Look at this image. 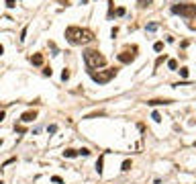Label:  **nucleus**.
<instances>
[{
  "mask_svg": "<svg viewBox=\"0 0 196 184\" xmlns=\"http://www.w3.org/2000/svg\"><path fill=\"white\" fill-rule=\"evenodd\" d=\"M43 76H51V68H45V70H43Z\"/></svg>",
  "mask_w": 196,
  "mask_h": 184,
  "instance_id": "24",
  "label": "nucleus"
},
{
  "mask_svg": "<svg viewBox=\"0 0 196 184\" xmlns=\"http://www.w3.org/2000/svg\"><path fill=\"white\" fill-rule=\"evenodd\" d=\"M153 49H155V51H162V49H163V43H162V41H157L155 45H153Z\"/></svg>",
  "mask_w": 196,
  "mask_h": 184,
  "instance_id": "18",
  "label": "nucleus"
},
{
  "mask_svg": "<svg viewBox=\"0 0 196 184\" xmlns=\"http://www.w3.org/2000/svg\"><path fill=\"white\" fill-rule=\"evenodd\" d=\"M137 51H139V47H137V45H133V47H127L125 51H121L116 57H119V61H121V63H131V61H135Z\"/></svg>",
  "mask_w": 196,
  "mask_h": 184,
  "instance_id": "5",
  "label": "nucleus"
},
{
  "mask_svg": "<svg viewBox=\"0 0 196 184\" xmlns=\"http://www.w3.org/2000/svg\"><path fill=\"white\" fill-rule=\"evenodd\" d=\"M151 119H153L155 123H162V115H159V113H153V115H151Z\"/></svg>",
  "mask_w": 196,
  "mask_h": 184,
  "instance_id": "15",
  "label": "nucleus"
},
{
  "mask_svg": "<svg viewBox=\"0 0 196 184\" xmlns=\"http://www.w3.org/2000/svg\"><path fill=\"white\" fill-rule=\"evenodd\" d=\"M25 35H27V27H25L23 31H20V41H25Z\"/></svg>",
  "mask_w": 196,
  "mask_h": 184,
  "instance_id": "22",
  "label": "nucleus"
},
{
  "mask_svg": "<svg viewBox=\"0 0 196 184\" xmlns=\"http://www.w3.org/2000/svg\"><path fill=\"white\" fill-rule=\"evenodd\" d=\"M68 78H69V70H63V72H61V80L66 82Z\"/></svg>",
  "mask_w": 196,
  "mask_h": 184,
  "instance_id": "16",
  "label": "nucleus"
},
{
  "mask_svg": "<svg viewBox=\"0 0 196 184\" xmlns=\"http://www.w3.org/2000/svg\"><path fill=\"white\" fill-rule=\"evenodd\" d=\"M119 74V70L116 68H108V70H98V72H90V78L96 82V84H106L110 82L115 76Z\"/></svg>",
  "mask_w": 196,
  "mask_h": 184,
  "instance_id": "3",
  "label": "nucleus"
},
{
  "mask_svg": "<svg viewBox=\"0 0 196 184\" xmlns=\"http://www.w3.org/2000/svg\"><path fill=\"white\" fill-rule=\"evenodd\" d=\"M125 14V8H116V16H123Z\"/></svg>",
  "mask_w": 196,
  "mask_h": 184,
  "instance_id": "23",
  "label": "nucleus"
},
{
  "mask_svg": "<svg viewBox=\"0 0 196 184\" xmlns=\"http://www.w3.org/2000/svg\"><path fill=\"white\" fill-rule=\"evenodd\" d=\"M66 39L72 45H84V43H92L94 33L90 29H80V27H68L66 29Z\"/></svg>",
  "mask_w": 196,
  "mask_h": 184,
  "instance_id": "1",
  "label": "nucleus"
},
{
  "mask_svg": "<svg viewBox=\"0 0 196 184\" xmlns=\"http://www.w3.org/2000/svg\"><path fill=\"white\" fill-rule=\"evenodd\" d=\"M2 53H4V47H2V45H0V55H2Z\"/></svg>",
  "mask_w": 196,
  "mask_h": 184,
  "instance_id": "27",
  "label": "nucleus"
},
{
  "mask_svg": "<svg viewBox=\"0 0 196 184\" xmlns=\"http://www.w3.org/2000/svg\"><path fill=\"white\" fill-rule=\"evenodd\" d=\"M2 119H4V110H0V121H2Z\"/></svg>",
  "mask_w": 196,
  "mask_h": 184,
  "instance_id": "26",
  "label": "nucleus"
},
{
  "mask_svg": "<svg viewBox=\"0 0 196 184\" xmlns=\"http://www.w3.org/2000/svg\"><path fill=\"white\" fill-rule=\"evenodd\" d=\"M80 2H82V4H86V2H88V0H80Z\"/></svg>",
  "mask_w": 196,
  "mask_h": 184,
  "instance_id": "28",
  "label": "nucleus"
},
{
  "mask_svg": "<svg viewBox=\"0 0 196 184\" xmlns=\"http://www.w3.org/2000/svg\"><path fill=\"white\" fill-rule=\"evenodd\" d=\"M123 172H129L131 170V162H129V160H125V162H123V168H121Z\"/></svg>",
  "mask_w": 196,
  "mask_h": 184,
  "instance_id": "13",
  "label": "nucleus"
},
{
  "mask_svg": "<svg viewBox=\"0 0 196 184\" xmlns=\"http://www.w3.org/2000/svg\"><path fill=\"white\" fill-rule=\"evenodd\" d=\"M78 156V150H66L63 151V157H76Z\"/></svg>",
  "mask_w": 196,
  "mask_h": 184,
  "instance_id": "9",
  "label": "nucleus"
},
{
  "mask_svg": "<svg viewBox=\"0 0 196 184\" xmlns=\"http://www.w3.org/2000/svg\"><path fill=\"white\" fill-rule=\"evenodd\" d=\"M174 100H169V98H153V100H147L149 106H159V104H172Z\"/></svg>",
  "mask_w": 196,
  "mask_h": 184,
  "instance_id": "7",
  "label": "nucleus"
},
{
  "mask_svg": "<svg viewBox=\"0 0 196 184\" xmlns=\"http://www.w3.org/2000/svg\"><path fill=\"white\" fill-rule=\"evenodd\" d=\"M151 2H153V0H137V4H139L141 8H147V6H151Z\"/></svg>",
  "mask_w": 196,
  "mask_h": 184,
  "instance_id": "10",
  "label": "nucleus"
},
{
  "mask_svg": "<svg viewBox=\"0 0 196 184\" xmlns=\"http://www.w3.org/2000/svg\"><path fill=\"white\" fill-rule=\"evenodd\" d=\"M172 13L180 14V16H186V19H192V16H196V4H192V2L174 4V6H172Z\"/></svg>",
  "mask_w": 196,
  "mask_h": 184,
  "instance_id": "4",
  "label": "nucleus"
},
{
  "mask_svg": "<svg viewBox=\"0 0 196 184\" xmlns=\"http://www.w3.org/2000/svg\"><path fill=\"white\" fill-rule=\"evenodd\" d=\"M51 182H55V184H63V180H61L59 176H51Z\"/></svg>",
  "mask_w": 196,
  "mask_h": 184,
  "instance_id": "19",
  "label": "nucleus"
},
{
  "mask_svg": "<svg viewBox=\"0 0 196 184\" xmlns=\"http://www.w3.org/2000/svg\"><path fill=\"white\" fill-rule=\"evenodd\" d=\"M84 61H86V68L90 72H94L96 68H102L106 63V57L98 51V49H86L84 51Z\"/></svg>",
  "mask_w": 196,
  "mask_h": 184,
  "instance_id": "2",
  "label": "nucleus"
},
{
  "mask_svg": "<svg viewBox=\"0 0 196 184\" xmlns=\"http://www.w3.org/2000/svg\"><path fill=\"white\" fill-rule=\"evenodd\" d=\"M6 6H8V8H12V6H14V0H6Z\"/></svg>",
  "mask_w": 196,
  "mask_h": 184,
  "instance_id": "25",
  "label": "nucleus"
},
{
  "mask_svg": "<svg viewBox=\"0 0 196 184\" xmlns=\"http://www.w3.org/2000/svg\"><path fill=\"white\" fill-rule=\"evenodd\" d=\"M155 29H157V23H149V25H147V31H149V33H151V31H155Z\"/></svg>",
  "mask_w": 196,
  "mask_h": 184,
  "instance_id": "17",
  "label": "nucleus"
},
{
  "mask_svg": "<svg viewBox=\"0 0 196 184\" xmlns=\"http://www.w3.org/2000/svg\"><path fill=\"white\" fill-rule=\"evenodd\" d=\"M168 68L169 70H178V61L176 60H168Z\"/></svg>",
  "mask_w": 196,
  "mask_h": 184,
  "instance_id": "12",
  "label": "nucleus"
},
{
  "mask_svg": "<svg viewBox=\"0 0 196 184\" xmlns=\"http://www.w3.org/2000/svg\"><path fill=\"white\" fill-rule=\"evenodd\" d=\"M78 156H90V150L88 147H82V150H78Z\"/></svg>",
  "mask_w": 196,
  "mask_h": 184,
  "instance_id": "14",
  "label": "nucleus"
},
{
  "mask_svg": "<svg viewBox=\"0 0 196 184\" xmlns=\"http://www.w3.org/2000/svg\"><path fill=\"white\" fill-rule=\"evenodd\" d=\"M102 164H104V157H100V160L96 162V172H98V174H102Z\"/></svg>",
  "mask_w": 196,
  "mask_h": 184,
  "instance_id": "11",
  "label": "nucleus"
},
{
  "mask_svg": "<svg viewBox=\"0 0 196 184\" xmlns=\"http://www.w3.org/2000/svg\"><path fill=\"white\" fill-rule=\"evenodd\" d=\"M14 129H16V133H25V127H20V125H14Z\"/></svg>",
  "mask_w": 196,
  "mask_h": 184,
  "instance_id": "21",
  "label": "nucleus"
},
{
  "mask_svg": "<svg viewBox=\"0 0 196 184\" xmlns=\"http://www.w3.org/2000/svg\"><path fill=\"white\" fill-rule=\"evenodd\" d=\"M29 60H31V63H35V66H43V55H41V53H35V55H31Z\"/></svg>",
  "mask_w": 196,
  "mask_h": 184,
  "instance_id": "8",
  "label": "nucleus"
},
{
  "mask_svg": "<svg viewBox=\"0 0 196 184\" xmlns=\"http://www.w3.org/2000/svg\"><path fill=\"white\" fill-rule=\"evenodd\" d=\"M180 76H182V78H188V68H182V70H180Z\"/></svg>",
  "mask_w": 196,
  "mask_h": 184,
  "instance_id": "20",
  "label": "nucleus"
},
{
  "mask_svg": "<svg viewBox=\"0 0 196 184\" xmlns=\"http://www.w3.org/2000/svg\"><path fill=\"white\" fill-rule=\"evenodd\" d=\"M194 145H196V143H194Z\"/></svg>",
  "mask_w": 196,
  "mask_h": 184,
  "instance_id": "29",
  "label": "nucleus"
},
{
  "mask_svg": "<svg viewBox=\"0 0 196 184\" xmlns=\"http://www.w3.org/2000/svg\"><path fill=\"white\" fill-rule=\"evenodd\" d=\"M35 119H37V110H27V113L20 115V121L23 123H31V121H35Z\"/></svg>",
  "mask_w": 196,
  "mask_h": 184,
  "instance_id": "6",
  "label": "nucleus"
}]
</instances>
